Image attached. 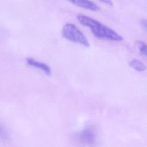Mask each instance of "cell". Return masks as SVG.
I'll return each mask as SVG.
<instances>
[{
	"label": "cell",
	"instance_id": "cell-1",
	"mask_svg": "<svg viewBox=\"0 0 147 147\" xmlns=\"http://www.w3.org/2000/svg\"><path fill=\"white\" fill-rule=\"evenodd\" d=\"M77 19L82 25L88 27L94 35L98 38L113 41L123 40L122 37L114 30L89 16L79 14Z\"/></svg>",
	"mask_w": 147,
	"mask_h": 147
},
{
	"label": "cell",
	"instance_id": "cell-2",
	"mask_svg": "<svg viewBox=\"0 0 147 147\" xmlns=\"http://www.w3.org/2000/svg\"><path fill=\"white\" fill-rule=\"evenodd\" d=\"M61 35L65 39L74 43L80 44L86 47L90 46V43L84 34L73 24L67 23L61 29Z\"/></svg>",
	"mask_w": 147,
	"mask_h": 147
},
{
	"label": "cell",
	"instance_id": "cell-3",
	"mask_svg": "<svg viewBox=\"0 0 147 147\" xmlns=\"http://www.w3.org/2000/svg\"><path fill=\"white\" fill-rule=\"evenodd\" d=\"M79 138L82 142L91 145L95 142V134L92 129L91 128H87L80 134Z\"/></svg>",
	"mask_w": 147,
	"mask_h": 147
},
{
	"label": "cell",
	"instance_id": "cell-4",
	"mask_svg": "<svg viewBox=\"0 0 147 147\" xmlns=\"http://www.w3.org/2000/svg\"><path fill=\"white\" fill-rule=\"evenodd\" d=\"M75 5L84 8L91 11H97L100 10V7L96 4L90 0H68Z\"/></svg>",
	"mask_w": 147,
	"mask_h": 147
},
{
	"label": "cell",
	"instance_id": "cell-5",
	"mask_svg": "<svg viewBox=\"0 0 147 147\" xmlns=\"http://www.w3.org/2000/svg\"><path fill=\"white\" fill-rule=\"evenodd\" d=\"M26 63L30 66L41 69L48 76H50L51 75V68L45 63L36 61L33 58H28L26 59Z\"/></svg>",
	"mask_w": 147,
	"mask_h": 147
},
{
	"label": "cell",
	"instance_id": "cell-6",
	"mask_svg": "<svg viewBox=\"0 0 147 147\" xmlns=\"http://www.w3.org/2000/svg\"><path fill=\"white\" fill-rule=\"evenodd\" d=\"M129 65L131 68L138 72H144L146 70L145 64L140 60L133 59L129 62Z\"/></svg>",
	"mask_w": 147,
	"mask_h": 147
},
{
	"label": "cell",
	"instance_id": "cell-7",
	"mask_svg": "<svg viewBox=\"0 0 147 147\" xmlns=\"http://www.w3.org/2000/svg\"><path fill=\"white\" fill-rule=\"evenodd\" d=\"M138 49H139V51L140 52L144 55L145 56H146L147 55V46L146 44L142 42V41H138Z\"/></svg>",
	"mask_w": 147,
	"mask_h": 147
},
{
	"label": "cell",
	"instance_id": "cell-8",
	"mask_svg": "<svg viewBox=\"0 0 147 147\" xmlns=\"http://www.w3.org/2000/svg\"><path fill=\"white\" fill-rule=\"evenodd\" d=\"M9 133L6 128L4 125L0 123V138L2 139H6L8 137Z\"/></svg>",
	"mask_w": 147,
	"mask_h": 147
},
{
	"label": "cell",
	"instance_id": "cell-9",
	"mask_svg": "<svg viewBox=\"0 0 147 147\" xmlns=\"http://www.w3.org/2000/svg\"><path fill=\"white\" fill-rule=\"evenodd\" d=\"M141 25L142 26L145 28V29H146V26H147V23H146V20H142L141 21Z\"/></svg>",
	"mask_w": 147,
	"mask_h": 147
}]
</instances>
